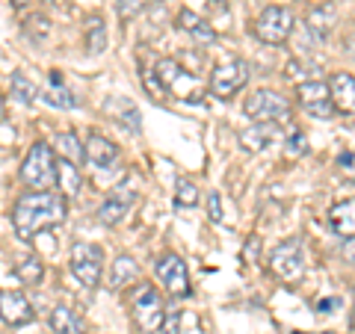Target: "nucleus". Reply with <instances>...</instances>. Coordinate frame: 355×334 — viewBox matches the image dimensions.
Returning a JSON list of instances; mask_svg holds the SVG:
<instances>
[{
    "mask_svg": "<svg viewBox=\"0 0 355 334\" xmlns=\"http://www.w3.org/2000/svg\"><path fill=\"white\" fill-rule=\"evenodd\" d=\"M178 328H181V310H166L160 334H178Z\"/></svg>",
    "mask_w": 355,
    "mask_h": 334,
    "instance_id": "f704fd0d",
    "label": "nucleus"
},
{
    "mask_svg": "<svg viewBox=\"0 0 355 334\" xmlns=\"http://www.w3.org/2000/svg\"><path fill=\"white\" fill-rule=\"evenodd\" d=\"M275 137H279V121H254V125H249L246 130H240L237 139H240V148L243 151L258 154L266 146H272Z\"/></svg>",
    "mask_w": 355,
    "mask_h": 334,
    "instance_id": "dca6fc26",
    "label": "nucleus"
},
{
    "mask_svg": "<svg viewBox=\"0 0 355 334\" xmlns=\"http://www.w3.org/2000/svg\"><path fill=\"white\" fill-rule=\"evenodd\" d=\"M338 169L343 175V181L355 184V151H343L340 154V157H338Z\"/></svg>",
    "mask_w": 355,
    "mask_h": 334,
    "instance_id": "473e14b6",
    "label": "nucleus"
},
{
    "mask_svg": "<svg viewBox=\"0 0 355 334\" xmlns=\"http://www.w3.org/2000/svg\"><path fill=\"white\" fill-rule=\"evenodd\" d=\"M137 189L130 186V181H121L119 186L110 189V195H107V202L98 207V222L101 225H119L121 219H125L130 213V207L137 204Z\"/></svg>",
    "mask_w": 355,
    "mask_h": 334,
    "instance_id": "f8f14e48",
    "label": "nucleus"
},
{
    "mask_svg": "<svg viewBox=\"0 0 355 334\" xmlns=\"http://www.w3.org/2000/svg\"><path fill=\"white\" fill-rule=\"evenodd\" d=\"M69 213V204H65L62 193H53V189H30V193L18 195V202L12 204V228L18 234V240L33 243L36 234L48 231L53 225H60Z\"/></svg>",
    "mask_w": 355,
    "mask_h": 334,
    "instance_id": "f257e3e1",
    "label": "nucleus"
},
{
    "mask_svg": "<svg viewBox=\"0 0 355 334\" xmlns=\"http://www.w3.org/2000/svg\"><path fill=\"white\" fill-rule=\"evenodd\" d=\"M6 118V104H3V95H0V121Z\"/></svg>",
    "mask_w": 355,
    "mask_h": 334,
    "instance_id": "e433bc0d",
    "label": "nucleus"
},
{
    "mask_svg": "<svg viewBox=\"0 0 355 334\" xmlns=\"http://www.w3.org/2000/svg\"><path fill=\"white\" fill-rule=\"evenodd\" d=\"M39 98H42L44 104H51L53 109H77V107H80V101H77L74 92L65 86L60 71H51L48 74V83L39 89Z\"/></svg>",
    "mask_w": 355,
    "mask_h": 334,
    "instance_id": "2eb2a0df",
    "label": "nucleus"
},
{
    "mask_svg": "<svg viewBox=\"0 0 355 334\" xmlns=\"http://www.w3.org/2000/svg\"><path fill=\"white\" fill-rule=\"evenodd\" d=\"M338 305V299H326V302H317V308L323 310V308H335Z\"/></svg>",
    "mask_w": 355,
    "mask_h": 334,
    "instance_id": "c9c22d12",
    "label": "nucleus"
},
{
    "mask_svg": "<svg viewBox=\"0 0 355 334\" xmlns=\"http://www.w3.org/2000/svg\"><path fill=\"white\" fill-rule=\"evenodd\" d=\"M270 270L282 278V281H299L305 275V246L299 237L282 240L279 246L270 252Z\"/></svg>",
    "mask_w": 355,
    "mask_h": 334,
    "instance_id": "423d86ee",
    "label": "nucleus"
},
{
    "mask_svg": "<svg viewBox=\"0 0 355 334\" xmlns=\"http://www.w3.org/2000/svg\"><path fill=\"white\" fill-rule=\"evenodd\" d=\"M51 328L53 334H83V319L69 305H57L51 310Z\"/></svg>",
    "mask_w": 355,
    "mask_h": 334,
    "instance_id": "b1692460",
    "label": "nucleus"
},
{
    "mask_svg": "<svg viewBox=\"0 0 355 334\" xmlns=\"http://www.w3.org/2000/svg\"><path fill=\"white\" fill-rule=\"evenodd\" d=\"M284 154L287 157H305L308 154V139H305V133H291L287 137V148H284Z\"/></svg>",
    "mask_w": 355,
    "mask_h": 334,
    "instance_id": "2f4dec72",
    "label": "nucleus"
},
{
    "mask_svg": "<svg viewBox=\"0 0 355 334\" xmlns=\"http://www.w3.org/2000/svg\"><path fill=\"white\" fill-rule=\"evenodd\" d=\"M329 92H331V104H335L338 113L343 116L355 113V74L335 71L329 77Z\"/></svg>",
    "mask_w": 355,
    "mask_h": 334,
    "instance_id": "4468645a",
    "label": "nucleus"
},
{
    "mask_svg": "<svg viewBox=\"0 0 355 334\" xmlns=\"http://www.w3.org/2000/svg\"><path fill=\"white\" fill-rule=\"evenodd\" d=\"M86 163H92L95 169H110L119 163V146L110 142L101 133H89L86 137Z\"/></svg>",
    "mask_w": 355,
    "mask_h": 334,
    "instance_id": "f3484780",
    "label": "nucleus"
},
{
    "mask_svg": "<svg viewBox=\"0 0 355 334\" xmlns=\"http://www.w3.org/2000/svg\"><path fill=\"white\" fill-rule=\"evenodd\" d=\"M254 36L263 44H284L293 33V12L284 6H266L254 21Z\"/></svg>",
    "mask_w": 355,
    "mask_h": 334,
    "instance_id": "6e6552de",
    "label": "nucleus"
},
{
    "mask_svg": "<svg viewBox=\"0 0 355 334\" xmlns=\"http://www.w3.org/2000/svg\"><path fill=\"white\" fill-rule=\"evenodd\" d=\"M36 310H33L30 299L21 290H0V319L6 322L9 328H21L30 326Z\"/></svg>",
    "mask_w": 355,
    "mask_h": 334,
    "instance_id": "ddd939ff",
    "label": "nucleus"
},
{
    "mask_svg": "<svg viewBox=\"0 0 355 334\" xmlns=\"http://www.w3.org/2000/svg\"><path fill=\"white\" fill-rule=\"evenodd\" d=\"M207 216H210V222H222V198H219V193H207Z\"/></svg>",
    "mask_w": 355,
    "mask_h": 334,
    "instance_id": "72a5a7b5",
    "label": "nucleus"
},
{
    "mask_svg": "<svg viewBox=\"0 0 355 334\" xmlns=\"http://www.w3.org/2000/svg\"><path fill=\"white\" fill-rule=\"evenodd\" d=\"M296 101L308 116H317V118H331L335 116V104H331L329 83H323V80L299 83L296 86Z\"/></svg>",
    "mask_w": 355,
    "mask_h": 334,
    "instance_id": "9b49d317",
    "label": "nucleus"
},
{
    "mask_svg": "<svg viewBox=\"0 0 355 334\" xmlns=\"http://www.w3.org/2000/svg\"><path fill=\"white\" fill-rule=\"evenodd\" d=\"M21 181H24V186L30 189H39V193H44V189H53L57 186V151H53L48 142L36 139L27 151L24 163H21Z\"/></svg>",
    "mask_w": 355,
    "mask_h": 334,
    "instance_id": "f03ea898",
    "label": "nucleus"
},
{
    "mask_svg": "<svg viewBox=\"0 0 355 334\" xmlns=\"http://www.w3.org/2000/svg\"><path fill=\"white\" fill-rule=\"evenodd\" d=\"M15 6H24V0H15Z\"/></svg>",
    "mask_w": 355,
    "mask_h": 334,
    "instance_id": "4c0bfd02",
    "label": "nucleus"
},
{
    "mask_svg": "<svg viewBox=\"0 0 355 334\" xmlns=\"http://www.w3.org/2000/svg\"><path fill=\"white\" fill-rule=\"evenodd\" d=\"M154 74L160 77V83L166 89V95H175V98H181V101H202V95H205V86L202 80H198L196 74H190L184 69L178 60H160L157 65H154Z\"/></svg>",
    "mask_w": 355,
    "mask_h": 334,
    "instance_id": "20e7f679",
    "label": "nucleus"
},
{
    "mask_svg": "<svg viewBox=\"0 0 355 334\" xmlns=\"http://www.w3.org/2000/svg\"><path fill=\"white\" fill-rule=\"evenodd\" d=\"M107 113L110 116H113L116 121H119V125H125L128 130H133V133H139V121H142V116H139V109L137 107H133L130 101H128V98H113V101H110L107 107Z\"/></svg>",
    "mask_w": 355,
    "mask_h": 334,
    "instance_id": "5701e85b",
    "label": "nucleus"
},
{
    "mask_svg": "<svg viewBox=\"0 0 355 334\" xmlns=\"http://www.w3.org/2000/svg\"><path fill=\"white\" fill-rule=\"evenodd\" d=\"M15 278L24 287H39L44 278V263L39 254H24V258L15 263Z\"/></svg>",
    "mask_w": 355,
    "mask_h": 334,
    "instance_id": "393cba45",
    "label": "nucleus"
},
{
    "mask_svg": "<svg viewBox=\"0 0 355 334\" xmlns=\"http://www.w3.org/2000/svg\"><path fill=\"white\" fill-rule=\"evenodd\" d=\"M53 151H57V157H60V160H69V163H74V166H83V160H86V146L80 142V137H77L74 130H62V133H57Z\"/></svg>",
    "mask_w": 355,
    "mask_h": 334,
    "instance_id": "412c9836",
    "label": "nucleus"
},
{
    "mask_svg": "<svg viewBox=\"0 0 355 334\" xmlns=\"http://www.w3.org/2000/svg\"><path fill=\"white\" fill-rule=\"evenodd\" d=\"M57 184H60L62 195H77L80 193V186H83L80 166H74L69 160H57Z\"/></svg>",
    "mask_w": 355,
    "mask_h": 334,
    "instance_id": "a878e982",
    "label": "nucleus"
},
{
    "mask_svg": "<svg viewBox=\"0 0 355 334\" xmlns=\"http://www.w3.org/2000/svg\"><path fill=\"white\" fill-rule=\"evenodd\" d=\"M27 36L30 39H36V42H42V39H48L51 36V21L44 18V15H33V18H27Z\"/></svg>",
    "mask_w": 355,
    "mask_h": 334,
    "instance_id": "c756f323",
    "label": "nucleus"
},
{
    "mask_svg": "<svg viewBox=\"0 0 355 334\" xmlns=\"http://www.w3.org/2000/svg\"><path fill=\"white\" fill-rule=\"evenodd\" d=\"M12 98H15L18 104H24V107H30V104L39 98L36 83H33L24 71H15V74H12Z\"/></svg>",
    "mask_w": 355,
    "mask_h": 334,
    "instance_id": "cd10ccee",
    "label": "nucleus"
},
{
    "mask_svg": "<svg viewBox=\"0 0 355 334\" xmlns=\"http://www.w3.org/2000/svg\"><path fill=\"white\" fill-rule=\"evenodd\" d=\"M113 3H116L119 18H121V21H130V18H137L142 9H146L148 0H113Z\"/></svg>",
    "mask_w": 355,
    "mask_h": 334,
    "instance_id": "7c9ffc66",
    "label": "nucleus"
},
{
    "mask_svg": "<svg viewBox=\"0 0 355 334\" xmlns=\"http://www.w3.org/2000/svg\"><path fill=\"white\" fill-rule=\"evenodd\" d=\"M352 310H355V296H352Z\"/></svg>",
    "mask_w": 355,
    "mask_h": 334,
    "instance_id": "58836bf2",
    "label": "nucleus"
},
{
    "mask_svg": "<svg viewBox=\"0 0 355 334\" xmlns=\"http://www.w3.org/2000/svg\"><path fill=\"white\" fill-rule=\"evenodd\" d=\"M178 27L184 33H190L196 44H214V39H216V30L210 27L202 15H196L193 9H187V6L178 12Z\"/></svg>",
    "mask_w": 355,
    "mask_h": 334,
    "instance_id": "a211bd4d",
    "label": "nucleus"
},
{
    "mask_svg": "<svg viewBox=\"0 0 355 334\" xmlns=\"http://www.w3.org/2000/svg\"><path fill=\"white\" fill-rule=\"evenodd\" d=\"M252 77V69L246 60H231V62H222L214 69V74H210V95L214 98H222V101H228V98H234L243 86L249 83Z\"/></svg>",
    "mask_w": 355,
    "mask_h": 334,
    "instance_id": "0eeeda50",
    "label": "nucleus"
},
{
    "mask_svg": "<svg viewBox=\"0 0 355 334\" xmlns=\"http://www.w3.org/2000/svg\"><path fill=\"white\" fill-rule=\"evenodd\" d=\"M139 278V263L130 254H119L110 266V290H125Z\"/></svg>",
    "mask_w": 355,
    "mask_h": 334,
    "instance_id": "6ab92c4d",
    "label": "nucleus"
},
{
    "mask_svg": "<svg viewBox=\"0 0 355 334\" xmlns=\"http://www.w3.org/2000/svg\"><path fill=\"white\" fill-rule=\"evenodd\" d=\"M107 24L101 18H89L86 21V51L92 53V57H98V53H104L107 51Z\"/></svg>",
    "mask_w": 355,
    "mask_h": 334,
    "instance_id": "bb28decb",
    "label": "nucleus"
},
{
    "mask_svg": "<svg viewBox=\"0 0 355 334\" xmlns=\"http://www.w3.org/2000/svg\"><path fill=\"white\" fill-rule=\"evenodd\" d=\"M246 116L252 121H279L291 113V104H287V98L272 92V89H254V92L246 98Z\"/></svg>",
    "mask_w": 355,
    "mask_h": 334,
    "instance_id": "1a4fd4ad",
    "label": "nucleus"
},
{
    "mask_svg": "<svg viewBox=\"0 0 355 334\" xmlns=\"http://www.w3.org/2000/svg\"><path fill=\"white\" fill-rule=\"evenodd\" d=\"M154 272H157L160 284L175 296H187L190 293V272H187L184 258H178L175 252H166L154 261Z\"/></svg>",
    "mask_w": 355,
    "mask_h": 334,
    "instance_id": "9d476101",
    "label": "nucleus"
},
{
    "mask_svg": "<svg viewBox=\"0 0 355 334\" xmlns=\"http://www.w3.org/2000/svg\"><path fill=\"white\" fill-rule=\"evenodd\" d=\"M130 317L139 334H157L166 319V305L163 296L154 290V284H137L130 293Z\"/></svg>",
    "mask_w": 355,
    "mask_h": 334,
    "instance_id": "7ed1b4c3",
    "label": "nucleus"
},
{
    "mask_svg": "<svg viewBox=\"0 0 355 334\" xmlns=\"http://www.w3.org/2000/svg\"><path fill=\"white\" fill-rule=\"evenodd\" d=\"M202 193H198V186L193 181H187V177H178L175 181V204L178 207H196Z\"/></svg>",
    "mask_w": 355,
    "mask_h": 334,
    "instance_id": "c85d7f7f",
    "label": "nucleus"
},
{
    "mask_svg": "<svg viewBox=\"0 0 355 334\" xmlns=\"http://www.w3.org/2000/svg\"><path fill=\"white\" fill-rule=\"evenodd\" d=\"M71 272L83 287H98L104 275V252L95 243H74L71 246Z\"/></svg>",
    "mask_w": 355,
    "mask_h": 334,
    "instance_id": "39448f33",
    "label": "nucleus"
},
{
    "mask_svg": "<svg viewBox=\"0 0 355 334\" xmlns=\"http://www.w3.org/2000/svg\"><path fill=\"white\" fill-rule=\"evenodd\" d=\"M335 18H338V9H335V3H320V6H314L308 12V33L314 39H329V33H331V27H335Z\"/></svg>",
    "mask_w": 355,
    "mask_h": 334,
    "instance_id": "aec40b11",
    "label": "nucleus"
},
{
    "mask_svg": "<svg viewBox=\"0 0 355 334\" xmlns=\"http://www.w3.org/2000/svg\"><path fill=\"white\" fill-rule=\"evenodd\" d=\"M329 222H331V228H335L338 237L355 240V198H347V202L331 207Z\"/></svg>",
    "mask_w": 355,
    "mask_h": 334,
    "instance_id": "4be33fe9",
    "label": "nucleus"
}]
</instances>
